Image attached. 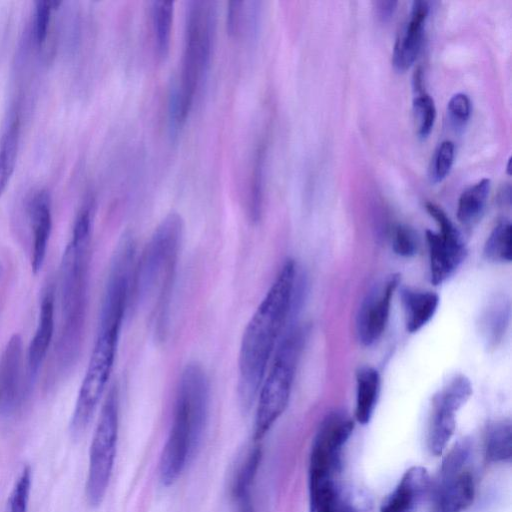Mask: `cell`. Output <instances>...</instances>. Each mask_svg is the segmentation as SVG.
<instances>
[{"instance_id":"obj_9","label":"cell","mask_w":512,"mask_h":512,"mask_svg":"<svg viewBox=\"0 0 512 512\" xmlns=\"http://www.w3.org/2000/svg\"><path fill=\"white\" fill-rule=\"evenodd\" d=\"M354 429L352 419L333 412L321 423L313 442L309 464V499L336 489L334 476L343 446Z\"/></svg>"},{"instance_id":"obj_33","label":"cell","mask_w":512,"mask_h":512,"mask_svg":"<svg viewBox=\"0 0 512 512\" xmlns=\"http://www.w3.org/2000/svg\"><path fill=\"white\" fill-rule=\"evenodd\" d=\"M60 5L61 2L55 0L35 2L34 39L39 48L46 43L52 12Z\"/></svg>"},{"instance_id":"obj_18","label":"cell","mask_w":512,"mask_h":512,"mask_svg":"<svg viewBox=\"0 0 512 512\" xmlns=\"http://www.w3.org/2000/svg\"><path fill=\"white\" fill-rule=\"evenodd\" d=\"M401 298L409 333L421 330L433 318L439 305V297L432 291L405 288Z\"/></svg>"},{"instance_id":"obj_23","label":"cell","mask_w":512,"mask_h":512,"mask_svg":"<svg viewBox=\"0 0 512 512\" xmlns=\"http://www.w3.org/2000/svg\"><path fill=\"white\" fill-rule=\"evenodd\" d=\"M266 153V142L262 139L254 152L249 179L248 214L253 222L259 221L263 211Z\"/></svg>"},{"instance_id":"obj_2","label":"cell","mask_w":512,"mask_h":512,"mask_svg":"<svg viewBox=\"0 0 512 512\" xmlns=\"http://www.w3.org/2000/svg\"><path fill=\"white\" fill-rule=\"evenodd\" d=\"M93 205L79 211L60 265L61 328L57 358L62 370H69L81 352L89 302Z\"/></svg>"},{"instance_id":"obj_22","label":"cell","mask_w":512,"mask_h":512,"mask_svg":"<svg viewBox=\"0 0 512 512\" xmlns=\"http://www.w3.org/2000/svg\"><path fill=\"white\" fill-rule=\"evenodd\" d=\"M490 187V179L483 178L462 192L457 205V218L462 225L471 227L481 219Z\"/></svg>"},{"instance_id":"obj_28","label":"cell","mask_w":512,"mask_h":512,"mask_svg":"<svg viewBox=\"0 0 512 512\" xmlns=\"http://www.w3.org/2000/svg\"><path fill=\"white\" fill-rule=\"evenodd\" d=\"M485 257L495 263H509L512 259V228L507 219L500 220L484 245Z\"/></svg>"},{"instance_id":"obj_38","label":"cell","mask_w":512,"mask_h":512,"mask_svg":"<svg viewBox=\"0 0 512 512\" xmlns=\"http://www.w3.org/2000/svg\"><path fill=\"white\" fill-rule=\"evenodd\" d=\"M236 505V512H255L250 492H244L233 497Z\"/></svg>"},{"instance_id":"obj_26","label":"cell","mask_w":512,"mask_h":512,"mask_svg":"<svg viewBox=\"0 0 512 512\" xmlns=\"http://www.w3.org/2000/svg\"><path fill=\"white\" fill-rule=\"evenodd\" d=\"M174 3L153 1L151 6L152 29L157 55L165 59L170 50Z\"/></svg>"},{"instance_id":"obj_37","label":"cell","mask_w":512,"mask_h":512,"mask_svg":"<svg viewBox=\"0 0 512 512\" xmlns=\"http://www.w3.org/2000/svg\"><path fill=\"white\" fill-rule=\"evenodd\" d=\"M396 1H377L375 3V11L378 19L382 22L389 21L396 10Z\"/></svg>"},{"instance_id":"obj_29","label":"cell","mask_w":512,"mask_h":512,"mask_svg":"<svg viewBox=\"0 0 512 512\" xmlns=\"http://www.w3.org/2000/svg\"><path fill=\"white\" fill-rule=\"evenodd\" d=\"M472 395L470 380L464 375L452 377L432 398V403L457 412Z\"/></svg>"},{"instance_id":"obj_30","label":"cell","mask_w":512,"mask_h":512,"mask_svg":"<svg viewBox=\"0 0 512 512\" xmlns=\"http://www.w3.org/2000/svg\"><path fill=\"white\" fill-rule=\"evenodd\" d=\"M262 460V449L254 447L239 467L232 484V496L250 492Z\"/></svg>"},{"instance_id":"obj_24","label":"cell","mask_w":512,"mask_h":512,"mask_svg":"<svg viewBox=\"0 0 512 512\" xmlns=\"http://www.w3.org/2000/svg\"><path fill=\"white\" fill-rule=\"evenodd\" d=\"M455 413L447 407L432 403L427 439L432 454L439 456L446 448L456 428Z\"/></svg>"},{"instance_id":"obj_6","label":"cell","mask_w":512,"mask_h":512,"mask_svg":"<svg viewBox=\"0 0 512 512\" xmlns=\"http://www.w3.org/2000/svg\"><path fill=\"white\" fill-rule=\"evenodd\" d=\"M216 20L215 2H188L180 74L173 80L168 94L184 122L210 67Z\"/></svg>"},{"instance_id":"obj_12","label":"cell","mask_w":512,"mask_h":512,"mask_svg":"<svg viewBox=\"0 0 512 512\" xmlns=\"http://www.w3.org/2000/svg\"><path fill=\"white\" fill-rule=\"evenodd\" d=\"M399 280L398 275H391L374 286L364 298L356 320V333L363 345L374 344L385 331Z\"/></svg>"},{"instance_id":"obj_27","label":"cell","mask_w":512,"mask_h":512,"mask_svg":"<svg viewBox=\"0 0 512 512\" xmlns=\"http://www.w3.org/2000/svg\"><path fill=\"white\" fill-rule=\"evenodd\" d=\"M485 453L491 462L509 461L512 456V428L509 420L492 423L485 436Z\"/></svg>"},{"instance_id":"obj_21","label":"cell","mask_w":512,"mask_h":512,"mask_svg":"<svg viewBox=\"0 0 512 512\" xmlns=\"http://www.w3.org/2000/svg\"><path fill=\"white\" fill-rule=\"evenodd\" d=\"M510 318V303L504 297H496L488 303L479 322L481 336L488 347H495L504 336Z\"/></svg>"},{"instance_id":"obj_3","label":"cell","mask_w":512,"mask_h":512,"mask_svg":"<svg viewBox=\"0 0 512 512\" xmlns=\"http://www.w3.org/2000/svg\"><path fill=\"white\" fill-rule=\"evenodd\" d=\"M209 401L204 369L196 362L188 363L179 379L173 420L160 458L159 477L164 486L174 484L196 454L207 424Z\"/></svg>"},{"instance_id":"obj_32","label":"cell","mask_w":512,"mask_h":512,"mask_svg":"<svg viewBox=\"0 0 512 512\" xmlns=\"http://www.w3.org/2000/svg\"><path fill=\"white\" fill-rule=\"evenodd\" d=\"M455 156V145L450 140L441 142L433 153L429 167L431 182L439 183L449 174Z\"/></svg>"},{"instance_id":"obj_8","label":"cell","mask_w":512,"mask_h":512,"mask_svg":"<svg viewBox=\"0 0 512 512\" xmlns=\"http://www.w3.org/2000/svg\"><path fill=\"white\" fill-rule=\"evenodd\" d=\"M119 397L111 387L102 405L89 451V466L85 486L87 502L98 507L105 498L112 475L118 440Z\"/></svg>"},{"instance_id":"obj_20","label":"cell","mask_w":512,"mask_h":512,"mask_svg":"<svg viewBox=\"0 0 512 512\" xmlns=\"http://www.w3.org/2000/svg\"><path fill=\"white\" fill-rule=\"evenodd\" d=\"M381 378L376 369L363 366L356 373L355 418L361 424L370 422L380 395Z\"/></svg>"},{"instance_id":"obj_31","label":"cell","mask_w":512,"mask_h":512,"mask_svg":"<svg viewBox=\"0 0 512 512\" xmlns=\"http://www.w3.org/2000/svg\"><path fill=\"white\" fill-rule=\"evenodd\" d=\"M413 114L417 134L422 139L428 137L436 119V107L430 95L421 92L415 96L413 100Z\"/></svg>"},{"instance_id":"obj_7","label":"cell","mask_w":512,"mask_h":512,"mask_svg":"<svg viewBox=\"0 0 512 512\" xmlns=\"http://www.w3.org/2000/svg\"><path fill=\"white\" fill-rule=\"evenodd\" d=\"M306 339V329L291 326L281 337L260 386L254 420L255 440H261L285 411Z\"/></svg>"},{"instance_id":"obj_11","label":"cell","mask_w":512,"mask_h":512,"mask_svg":"<svg viewBox=\"0 0 512 512\" xmlns=\"http://www.w3.org/2000/svg\"><path fill=\"white\" fill-rule=\"evenodd\" d=\"M469 447L459 442L443 461L434 490L432 512H462L473 502L475 484L464 468Z\"/></svg>"},{"instance_id":"obj_13","label":"cell","mask_w":512,"mask_h":512,"mask_svg":"<svg viewBox=\"0 0 512 512\" xmlns=\"http://www.w3.org/2000/svg\"><path fill=\"white\" fill-rule=\"evenodd\" d=\"M429 3L416 0L412 3L409 18L399 31L392 53L395 70L404 72L415 62L422 46Z\"/></svg>"},{"instance_id":"obj_34","label":"cell","mask_w":512,"mask_h":512,"mask_svg":"<svg viewBox=\"0 0 512 512\" xmlns=\"http://www.w3.org/2000/svg\"><path fill=\"white\" fill-rule=\"evenodd\" d=\"M31 483V469L29 466H26L22 470L11 492L8 512H27Z\"/></svg>"},{"instance_id":"obj_36","label":"cell","mask_w":512,"mask_h":512,"mask_svg":"<svg viewBox=\"0 0 512 512\" xmlns=\"http://www.w3.org/2000/svg\"><path fill=\"white\" fill-rule=\"evenodd\" d=\"M392 246L394 252L399 256L411 257L418 250L417 236L411 228L399 225L394 230Z\"/></svg>"},{"instance_id":"obj_17","label":"cell","mask_w":512,"mask_h":512,"mask_svg":"<svg viewBox=\"0 0 512 512\" xmlns=\"http://www.w3.org/2000/svg\"><path fill=\"white\" fill-rule=\"evenodd\" d=\"M54 334V296L48 290L42 298L39 320L27 353L30 381H33L46 357Z\"/></svg>"},{"instance_id":"obj_4","label":"cell","mask_w":512,"mask_h":512,"mask_svg":"<svg viewBox=\"0 0 512 512\" xmlns=\"http://www.w3.org/2000/svg\"><path fill=\"white\" fill-rule=\"evenodd\" d=\"M183 230L181 216L175 212L168 214L155 229L134 269L129 305L152 306L158 337L166 331Z\"/></svg>"},{"instance_id":"obj_35","label":"cell","mask_w":512,"mask_h":512,"mask_svg":"<svg viewBox=\"0 0 512 512\" xmlns=\"http://www.w3.org/2000/svg\"><path fill=\"white\" fill-rule=\"evenodd\" d=\"M450 125L458 130L466 126L471 115V101L465 93L454 94L447 105Z\"/></svg>"},{"instance_id":"obj_25","label":"cell","mask_w":512,"mask_h":512,"mask_svg":"<svg viewBox=\"0 0 512 512\" xmlns=\"http://www.w3.org/2000/svg\"><path fill=\"white\" fill-rule=\"evenodd\" d=\"M20 142V120L15 116L0 142V197L6 191L14 174Z\"/></svg>"},{"instance_id":"obj_14","label":"cell","mask_w":512,"mask_h":512,"mask_svg":"<svg viewBox=\"0 0 512 512\" xmlns=\"http://www.w3.org/2000/svg\"><path fill=\"white\" fill-rule=\"evenodd\" d=\"M23 345L19 334L6 344L0 360V411L11 413L22 399Z\"/></svg>"},{"instance_id":"obj_16","label":"cell","mask_w":512,"mask_h":512,"mask_svg":"<svg viewBox=\"0 0 512 512\" xmlns=\"http://www.w3.org/2000/svg\"><path fill=\"white\" fill-rule=\"evenodd\" d=\"M429 484L430 477L426 468L412 466L383 500L380 512H412L428 490Z\"/></svg>"},{"instance_id":"obj_10","label":"cell","mask_w":512,"mask_h":512,"mask_svg":"<svg viewBox=\"0 0 512 512\" xmlns=\"http://www.w3.org/2000/svg\"><path fill=\"white\" fill-rule=\"evenodd\" d=\"M426 210L439 230L426 231L429 250L430 280L439 285L450 278L464 261L467 249L463 238L447 214L436 204L426 203Z\"/></svg>"},{"instance_id":"obj_1","label":"cell","mask_w":512,"mask_h":512,"mask_svg":"<svg viewBox=\"0 0 512 512\" xmlns=\"http://www.w3.org/2000/svg\"><path fill=\"white\" fill-rule=\"evenodd\" d=\"M298 291L297 267L287 259L244 330L239 358L237 393L243 412H248L267 372L271 356L292 314Z\"/></svg>"},{"instance_id":"obj_19","label":"cell","mask_w":512,"mask_h":512,"mask_svg":"<svg viewBox=\"0 0 512 512\" xmlns=\"http://www.w3.org/2000/svg\"><path fill=\"white\" fill-rule=\"evenodd\" d=\"M261 17V2L231 1L226 14L227 33L233 38H252L258 34Z\"/></svg>"},{"instance_id":"obj_15","label":"cell","mask_w":512,"mask_h":512,"mask_svg":"<svg viewBox=\"0 0 512 512\" xmlns=\"http://www.w3.org/2000/svg\"><path fill=\"white\" fill-rule=\"evenodd\" d=\"M32 229L31 267L37 274L43 267L52 230L51 199L46 190L38 191L30 201Z\"/></svg>"},{"instance_id":"obj_5","label":"cell","mask_w":512,"mask_h":512,"mask_svg":"<svg viewBox=\"0 0 512 512\" xmlns=\"http://www.w3.org/2000/svg\"><path fill=\"white\" fill-rule=\"evenodd\" d=\"M129 294L121 286L104 290L95 343L80 385L69 431L74 439L88 428L110 379L127 308Z\"/></svg>"}]
</instances>
